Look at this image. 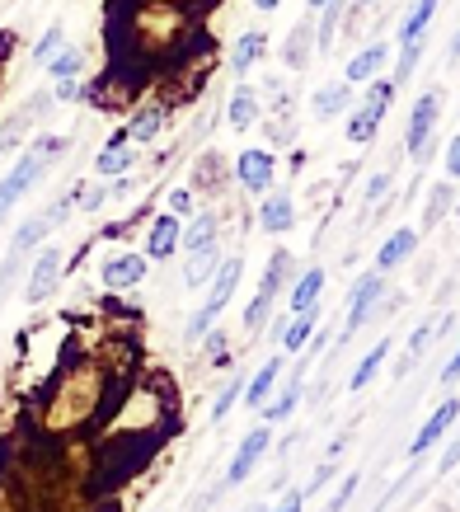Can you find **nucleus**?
<instances>
[{"label":"nucleus","mask_w":460,"mask_h":512,"mask_svg":"<svg viewBox=\"0 0 460 512\" xmlns=\"http://www.w3.org/2000/svg\"><path fill=\"white\" fill-rule=\"evenodd\" d=\"M446 212H456V188L451 184L428 188V202H423V231H437Z\"/></svg>","instance_id":"obj_29"},{"label":"nucleus","mask_w":460,"mask_h":512,"mask_svg":"<svg viewBox=\"0 0 460 512\" xmlns=\"http://www.w3.org/2000/svg\"><path fill=\"white\" fill-rule=\"evenodd\" d=\"M169 212H174V217H188V212H193V188H174V193H169Z\"/></svg>","instance_id":"obj_38"},{"label":"nucleus","mask_w":460,"mask_h":512,"mask_svg":"<svg viewBox=\"0 0 460 512\" xmlns=\"http://www.w3.org/2000/svg\"><path fill=\"white\" fill-rule=\"evenodd\" d=\"M179 235H184L179 217H174V212H160V217L151 221V231H146V259H174V254H179Z\"/></svg>","instance_id":"obj_15"},{"label":"nucleus","mask_w":460,"mask_h":512,"mask_svg":"<svg viewBox=\"0 0 460 512\" xmlns=\"http://www.w3.org/2000/svg\"><path fill=\"white\" fill-rule=\"evenodd\" d=\"M292 282V254L287 249H277L273 259H268V268H263V282H259V296H268V301H277V292Z\"/></svg>","instance_id":"obj_28"},{"label":"nucleus","mask_w":460,"mask_h":512,"mask_svg":"<svg viewBox=\"0 0 460 512\" xmlns=\"http://www.w3.org/2000/svg\"><path fill=\"white\" fill-rule=\"evenodd\" d=\"M268 447H273V428H268V423H259V428H249L245 442H240V451L230 456V466H226V484H245L249 475H254V466H259L263 456H268Z\"/></svg>","instance_id":"obj_10"},{"label":"nucleus","mask_w":460,"mask_h":512,"mask_svg":"<svg viewBox=\"0 0 460 512\" xmlns=\"http://www.w3.org/2000/svg\"><path fill=\"white\" fill-rule=\"evenodd\" d=\"M263 52H268V33H259V29L240 33L235 47H230V71H235V76L254 71V62H263Z\"/></svg>","instance_id":"obj_21"},{"label":"nucleus","mask_w":460,"mask_h":512,"mask_svg":"<svg viewBox=\"0 0 460 512\" xmlns=\"http://www.w3.org/2000/svg\"><path fill=\"white\" fill-rule=\"evenodd\" d=\"M390 343H395V339H381L371 353H362V362H357L353 376H348V390H367L371 381H376V372H381L385 357H390Z\"/></svg>","instance_id":"obj_27"},{"label":"nucleus","mask_w":460,"mask_h":512,"mask_svg":"<svg viewBox=\"0 0 460 512\" xmlns=\"http://www.w3.org/2000/svg\"><path fill=\"white\" fill-rule=\"evenodd\" d=\"M385 311L395 315V306L385 301V273H381V268H367V273L353 282V292H348V320H343V334L353 339L357 329L371 325V320H376V315H385Z\"/></svg>","instance_id":"obj_5"},{"label":"nucleus","mask_w":460,"mask_h":512,"mask_svg":"<svg viewBox=\"0 0 460 512\" xmlns=\"http://www.w3.org/2000/svg\"><path fill=\"white\" fill-rule=\"evenodd\" d=\"M165 132V109L160 104H141L132 118H127V137H132V146H146V141H155Z\"/></svg>","instance_id":"obj_23"},{"label":"nucleus","mask_w":460,"mask_h":512,"mask_svg":"<svg viewBox=\"0 0 460 512\" xmlns=\"http://www.w3.org/2000/svg\"><path fill=\"white\" fill-rule=\"evenodd\" d=\"M385 193H390V174H371L367 179V207H376Z\"/></svg>","instance_id":"obj_39"},{"label":"nucleus","mask_w":460,"mask_h":512,"mask_svg":"<svg viewBox=\"0 0 460 512\" xmlns=\"http://www.w3.org/2000/svg\"><path fill=\"white\" fill-rule=\"evenodd\" d=\"M446 179H460V137H451L446 146Z\"/></svg>","instance_id":"obj_42"},{"label":"nucleus","mask_w":460,"mask_h":512,"mask_svg":"<svg viewBox=\"0 0 460 512\" xmlns=\"http://www.w3.org/2000/svg\"><path fill=\"white\" fill-rule=\"evenodd\" d=\"M437 5L442 0H414L404 15H399L395 24V47H399V66H395V85L399 80H409L414 76V66L418 57H423V43H428V29H432V19H437Z\"/></svg>","instance_id":"obj_2"},{"label":"nucleus","mask_w":460,"mask_h":512,"mask_svg":"<svg viewBox=\"0 0 460 512\" xmlns=\"http://www.w3.org/2000/svg\"><path fill=\"white\" fill-rule=\"evenodd\" d=\"M66 146H71L66 137H38V141L29 146V151H24V156L15 160V170H10L5 179H0V221L10 217V212H15L19 198H24V193H29V188L38 184V179H43L47 165H52L57 156H62Z\"/></svg>","instance_id":"obj_1"},{"label":"nucleus","mask_w":460,"mask_h":512,"mask_svg":"<svg viewBox=\"0 0 460 512\" xmlns=\"http://www.w3.org/2000/svg\"><path fill=\"white\" fill-rule=\"evenodd\" d=\"M66 273V259L57 245H43L33 254V268H29V282H24V296H29V306H43L47 296L57 292V282Z\"/></svg>","instance_id":"obj_7"},{"label":"nucleus","mask_w":460,"mask_h":512,"mask_svg":"<svg viewBox=\"0 0 460 512\" xmlns=\"http://www.w3.org/2000/svg\"><path fill=\"white\" fill-rule=\"evenodd\" d=\"M296 404H301V376H292V381H282V395L263 404V423H268V428H277V423H287V419L296 414Z\"/></svg>","instance_id":"obj_26"},{"label":"nucleus","mask_w":460,"mask_h":512,"mask_svg":"<svg viewBox=\"0 0 460 512\" xmlns=\"http://www.w3.org/2000/svg\"><path fill=\"white\" fill-rule=\"evenodd\" d=\"M47 231H52V217H47V212L29 217V221H24V226L15 231V240H10V254H15V259H29L33 249L47 240Z\"/></svg>","instance_id":"obj_25"},{"label":"nucleus","mask_w":460,"mask_h":512,"mask_svg":"<svg viewBox=\"0 0 460 512\" xmlns=\"http://www.w3.org/2000/svg\"><path fill=\"white\" fill-rule=\"evenodd\" d=\"M310 24H296L292 29V43H287V52H282V57H287V66H296V71H301V66H306V57H310Z\"/></svg>","instance_id":"obj_34"},{"label":"nucleus","mask_w":460,"mask_h":512,"mask_svg":"<svg viewBox=\"0 0 460 512\" xmlns=\"http://www.w3.org/2000/svg\"><path fill=\"white\" fill-rule=\"evenodd\" d=\"M296 226V198L292 193H263V202H259V231H268V235H282V231H292Z\"/></svg>","instance_id":"obj_13"},{"label":"nucleus","mask_w":460,"mask_h":512,"mask_svg":"<svg viewBox=\"0 0 460 512\" xmlns=\"http://www.w3.org/2000/svg\"><path fill=\"white\" fill-rule=\"evenodd\" d=\"M390 47L395 43H367L362 47V52H353V57H348V71H343V80H348V85H367V80H376L381 76V66L390 62Z\"/></svg>","instance_id":"obj_14"},{"label":"nucleus","mask_w":460,"mask_h":512,"mask_svg":"<svg viewBox=\"0 0 460 512\" xmlns=\"http://www.w3.org/2000/svg\"><path fill=\"white\" fill-rule=\"evenodd\" d=\"M456 466H460V433L451 437V442H446V456H442V461H437V470H442V475H451V470H456Z\"/></svg>","instance_id":"obj_41"},{"label":"nucleus","mask_w":460,"mask_h":512,"mask_svg":"<svg viewBox=\"0 0 460 512\" xmlns=\"http://www.w3.org/2000/svg\"><path fill=\"white\" fill-rule=\"evenodd\" d=\"M418 254V231H409V226H399V231L385 235V245L376 249V268L381 273H390V268H404L409 259Z\"/></svg>","instance_id":"obj_16"},{"label":"nucleus","mask_w":460,"mask_h":512,"mask_svg":"<svg viewBox=\"0 0 460 512\" xmlns=\"http://www.w3.org/2000/svg\"><path fill=\"white\" fill-rule=\"evenodd\" d=\"M52 99H57V104H76V99H85V85H80V80H57V85H52Z\"/></svg>","instance_id":"obj_37"},{"label":"nucleus","mask_w":460,"mask_h":512,"mask_svg":"<svg viewBox=\"0 0 460 512\" xmlns=\"http://www.w3.org/2000/svg\"><path fill=\"white\" fill-rule=\"evenodd\" d=\"M62 47H66V29H62V24H52V29H47L43 38L33 43V62H38V66H47V62H52V57H57V52H62Z\"/></svg>","instance_id":"obj_32"},{"label":"nucleus","mask_w":460,"mask_h":512,"mask_svg":"<svg viewBox=\"0 0 460 512\" xmlns=\"http://www.w3.org/2000/svg\"><path fill=\"white\" fill-rule=\"evenodd\" d=\"M395 90H399V85L390 76L367 80V99L348 113V127H343L353 146H371V141H376V132H381V123H385V113H390V104H395Z\"/></svg>","instance_id":"obj_3"},{"label":"nucleus","mask_w":460,"mask_h":512,"mask_svg":"<svg viewBox=\"0 0 460 512\" xmlns=\"http://www.w3.org/2000/svg\"><path fill=\"white\" fill-rule=\"evenodd\" d=\"M432 339H437V325H418L414 334H409V353H404V357H409V362H418V357L432 348Z\"/></svg>","instance_id":"obj_35"},{"label":"nucleus","mask_w":460,"mask_h":512,"mask_svg":"<svg viewBox=\"0 0 460 512\" xmlns=\"http://www.w3.org/2000/svg\"><path fill=\"white\" fill-rule=\"evenodd\" d=\"M315 118H343V113L353 109V85L348 80H334V85H324V90H315Z\"/></svg>","instance_id":"obj_22"},{"label":"nucleus","mask_w":460,"mask_h":512,"mask_svg":"<svg viewBox=\"0 0 460 512\" xmlns=\"http://www.w3.org/2000/svg\"><path fill=\"white\" fill-rule=\"evenodd\" d=\"M456 221H460V198H456Z\"/></svg>","instance_id":"obj_47"},{"label":"nucleus","mask_w":460,"mask_h":512,"mask_svg":"<svg viewBox=\"0 0 460 512\" xmlns=\"http://www.w3.org/2000/svg\"><path fill=\"white\" fill-rule=\"evenodd\" d=\"M146 254H113V259H104V268H99V282H104L108 292H132V287H141L146 282Z\"/></svg>","instance_id":"obj_11"},{"label":"nucleus","mask_w":460,"mask_h":512,"mask_svg":"<svg viewBox=\"0 0 460 512\" xmlns=\"http://www.w3.org/2000/svg\"><path fill=\"white\" fill-rule=\"evenodd\" d=\"M254 5H259V10H277V5H282V0H254Z\"/></svg>","instance_id":"obj_46"},{"label":"nucleus","mask_w":460,"mask_h":512,"mask_svg":"<svg viewBox=\"0 0 460 512\" xmlns=\"http://www.w3.org/2000/svg\"><path fill=\"white\" fill-rule=\"evenodd\" d=\"M80 66H85V52L66 43L62 52H57V57L47 62V76H52V80H76V76H80Z\"/></svg>","instance_id":"obj_31"},{"label":"nucleus","mask_w":460,"mask_h":512,"mask_svg":"<svg viewBox=\"0 0 460 512\" xmlns=\"http://www.w3.org/2000/svg\"><path fill=\"white\" fill-rule=\"evenodd\" d=\"M437 118H442V90H423L414 99V113H409V132H404V146L414 160L432 156V137H437Z\"/></svg>","instance_id":"obj_6"},{"label":"nucleus","mask_w":460,"mask_h":512,"mask_svg":"<svg viewBox=\"0 0 460 512\" xmlns=\"http://www.w3.org/2000/svg\"><path fill=\"white\" fill-rule=\"evenodd\" d=\"M282 372H287V362H282V353H277V357H268V362H263L254 381H245V404H249V409H263V404L273 400V390H277V381H282Z\"/></svg>","instance_id":"obj_18"},{"label":"nucleus","mask_w":460,"mask_h":512,"mask_svg":"<svg viewBox=\"0 0 460 512\" xmlns=\"http://www.w3.org/2000/svg\"><path fill=\"white\" fill-rule=\"evenodd\" d=\"M216 268H221V249H202V254H188V273L184 282L188 287H202V282H212L216 278Z\"/></svg>","instance_id":"obj_30"},{"label":"nucleus","mask_w":460,"mask_h":512,"mask_svg":"<svg viewBox=\"0 0 460 512\" xmlns=\"http://www.w3.org/2000/svg\"><path fill=\"white\" fill-rule=\"evenodd\" d=\"M277 179V156L273 151H263V146H249L235 156V184L245 188V193H268Z\"/></svg>","instance_id":"obj_9"},{"label":"nucleus","mask_w":460,"mask_h":512,"mask_svg":"<svg viewBox=\"0 0 460 512\" xmlns=\"http://www.w3.org/2000/svg\"><path fill=\"white\" fill-rule=\"evenodd\" d=\"M320 292H324V268H306V273L292 282V292H287V315L315 311V306H320Z\"/></svg>","instance_id":"obj_19"},{"label":"nucleus","mask_w":460,"mask_h":512,"mask_svg":"<svg viewBox=\"0 0 460 512\" xmlns=\"http://www.w3.org/2000/svg\"><path fill=\"white\" fill-rule=\"evenodd\" d=\"M273 512H306V489H292V494H282L273 503Z\"/></svg>","instance_id":"obj_40"},{"label":"nucleus","mask_w":460,"mask_h":512,"mask_svg":"<svg viewBox=\"0 0 460 512\" xmlns=\"http://www.w3.org/2000/svg\"><path fill=\"white\" fill-rule=\"evenodd\" d=\"M240 273H245V259H240V254L221 259V268H216V278H212V292H207V301H202V311L188 320V339H202L207 329H216L221 311L230 306V296H235V287H240Z\"/></svg>","instance_id":"obj_4"},{"label":"nucleus","mask_w":460,"mask_h":512,"mask_svg":"<svg viewBox=\"0 0 460 512\" xmlns=\"http://www.w3.org/2000/svg\"><path fill=\"white\" fill-rule=\"evenodd\" d=\"M460 381V343H456V353H451V362L442 367V386H456Z\"/></svg>","instance_id":"obj_43"},{"label":"nucleus","mask_w":460,"mask_h":512,"mask_svg":"<svg viewBox=\"0 0 460 512\" xmlns=\"http://www.w3.org/2000/svg\"><path fill=\"white\" fill-rule=\"evenodd\" d=\"M456 419H460V400H456V395H446L428 419H423V428L414 433V442H409V461H423V456H428V451L437 447L451 428H456Z\"/></svg>","instance_id":"obj_8"},{"label":"nucleus","mask_w":460,"mask_h":512,"mask_svg":"<svg viewBox=\"0 0 460 512\" xmlns=\"http://www.w3.org/2000/svg\"><path fill=\"white\" fill-rule=\"evenodd\" d=\"M329 475H334V461H324V466L315 470V480H310V489H306V494H320L324 484H329Z\"/></svg>","instance_id":"obj_44"},{"label":"nucleus","mask_w":460,"mask_h":512,"mask_svg":"<svg viewBox=\"0 0 460 512\" xmlns=\"http://www.w3.org/2000/svg\"><path fill=\"white\" fill-rule=\"evenodd\" d=\"M226 118L235 132H249V127L259 123V94L249 90V85H235V94H230V104H226Z\"/></svg>","instance_id":"obj_24"},{"label":"nucleus","mask_w":460,"mask_h":512,"mask_svg":"<svg viewBox=\"0 0 460 512\" xmlns=\"http://www.w3.org/2000/svg\"><path fill=\"white\" fill-rule=\"evenodd\" d=\"M306 5H310V15H320V10L329 5V0H306Z\"/></svg>","instance_id":"obj_45"},{"label":"nucleus","mask_w":460,"mask_h":512,"mask_svg":"<svg viewBox=\"0 0 460 512\" xmlns=\"http://www.w3.org/2000/svg\"><path fill=\"white\" fill-rule=\"evenodd\" d=\"M353 494H357V470H353V475H343V480H338V489H334V498L324 503V512H343Z\"/></svg>","instance_id":"obj_36"},{"label":"nucleus","mask_w":460,"mask_h":512,"mask_svg":"<svg viewBox=\"0 0 460 512\" xmlns=\"http://www.w3.org/2000/svg\"><path fill=\"white\" fill-rule=\"evenodd\" d=\"M216 235H221V217H216V212H198V217L184 226V235H179V249H184V254H202V249L216 245Z\"/></svg>","instance_id":"obj_20"},{"label":"nucleus","mask_w":460,"mask_h":512,"mask_svg":"<svg viewBox=\"0 0 460 512\" xmlns=\"http://www.w3.org/2000/svg\"><path fill=\"white\" fill-rule=\"evenodd\" d=\"M315 329H320V306L315 311H301V315H287V325H282V353L301 357L310 348V339H315Z\"/></svg>","instance_id":"obj_17"},{"label":"nucleus","mask_w":460,"mask_h":512,"mask_svg":"<svg viewBox=\"0 0 460 512\" xmlns=\"http://www.w3.org/2000/svg\"><path fill=\"white\" fill-rule=\"evenodd\" d=\"M235 400H245V376H235V381H226V386H221V395L212 400V423L226 419L230 409H235Z\"/></svg>","instance_id":"obj_33"},{"label":"nucleus","mask_w":460,"mask_h":512,"mask_svg":"<svg viewBox=\"0 0 460 512\" xmlns=\"http://www.w3.org/2000/svg\"><path fill=\"white\" fill-rule=\"evenodd\" d=\"M132 165H137L132 137H127V127H118V132L108 137L104 151L94 156V174H99V179H123V174H132Z\"/></svg>","instance_id":"obj_12"}]
</instances>
